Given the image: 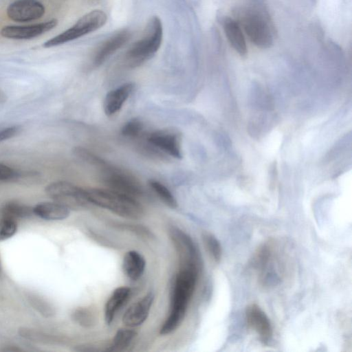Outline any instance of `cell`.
I'll return each instance as SVG.
<instances>
[{
  "instance_id": "6da1fadb",
  "label": "cell",
  "mask_w": 352,
  "mask_h": 352,
  "mask_svg": "<svg viewBox=\"0 0 352 352\" xmlns=\"http://www.w3.org/2000/svg\"><path fill=\"white\" fill-rule=\"evenodd\" d=\"M199 271L179 270L172 285L169 314L160 330L161 335L175 331L183 322L194 293Z\"/></svg>"
},
{
  "instance_id": "7a4b0ae2",
  "label": "cell",
  "mask_w": 352,
  "mask_h": 352,
  "mask_svg": "<svg viewBox=\"0 0 352 352\" xmlns=\"http://www.w3.org/2000/svg\"><path fill=\"white\" fill-rule=\"evenodd\" d=\"M87 197L91 204L107 209L120 217L137 219L144 210L135 198L108 188L86 189Z\"/></svg>"
},
{
  "instance_id": "3957f363",
  "label": "cell",
  "mask_w": 352,
  "mask_h": 352,
  "mask_svg": "<svg viewBox=\"0 0 352 352\" xmlns=\"http://www.w3.org/2000/svg\"><path fill=\"white\" fill-rule=\"evenodd\" d=\"M163 30L161 20L154 16L146 27L144 36L134 43L126 54V61L131 67H135L151 58L160 47Z\"/></svg>"
},
{
  "instance_id": "277c9868",
  "label": "cell",
  "mask_w": 352,
  "mask_h": 352,
  "mask_svg": "<svg viewBox=\"0 0 352 352\" xmlns=\"http://www.w3.org/2000/svg\"><path fill=\"white\" fill-rule=\"evenodd\" d=\"M107 19V14L103 11H91L79 19L71 28L45 41L43 47H53L78 38L102 27Z\"/></svg>"
},
{
  "instance_id": "5b68a950",
  "label": "cell",
  "mask_w": 352,
  "mask_h": 352,
  "mask_svg": "<svg viewBox=\"0 0 352 352\" xmlns=\"http://www.w3.org/2000/svg\"><path fill=\"white\" fill-rule=\"evenodd\" d=\"M238 16L250 41L260 48H268L273 43L270 28L264 16L256 10L245 8L238 11Z\"/></svg>"
},
{
  "instance_id": "8992f818",
  "label": "cell",
  "mask_w": 352,
  "mask_h": 352,
  "mask_svg": "<svg viewBox=\"0 0 352 352\" xmlns=\"http://www.w3.org/2000/svg\"><path fill=\"white\" fill-rule=\"evenodd\" d=\"M45 192L54 201L69 209H83L90 204L85 189L67 182L51 183L46 187Z\"/></svg>"
},
{
  "instance_id": "52a82bcc",
  "label": "cell",
  "mask_w": 352,
  "mask_h": 352,
  "mask_svg": "<svg viewBox=\"0 0 352 352\" xmlns=\"http://www.w3.org/2000/svg\"><path fill=\"white\" fill-rule=\"evenodd\" d=\"M170 237L178 256L179 270L193 269L199 271L201 257L192 238L177 228L170 230Z\"/></svg>"
},
{
  "instance_id": "ba28073f",
  "label": "cell",
  "mask_w": 352,
  "mask_h": 352,
  "mask_svg": "<svg viewBox=\"0 0 352 352\" xmlns=\"http://www.w3.org/2000/svg\"><path fill=\"white\" fill-rule=\"evenodd\" d=\"M102 171V182L107 188L135 199L142 195L140 184L130 175L109 164Z\"/></svg>"
},
{
  "instance_id": "9c48e42d",
  "label": "cell",
  "mask_w": 352,
  "mask_h": 352,
  "mask_svg": "<svg viewBox=\"0 0 352 352\" xmlns=\"http://www.w3.org/2000/svg\"><path fill=\"white\" fill-rule=\"evenodd\" d=\"M6 12L14 21L30 22L41 18L45 8L38 0H16L8 6Z\"/></svg>"
},
{
  "instance_id": "30bf717a",
  "label": "cell",
  "mask_w": 352,
  "mask_h": 352,
  "mask_svg": "<svg viewBox=\"0 0 352 352\" xmlns=\"http://www.w3.org/2000/svg\"><path fill=\"white\" fill-rule=\"evenodd\" d=\"M245 316L248 327L258 335L262 342L267 344L272 337L273 329L265 312L252 303L247 306Z\"/></svg>"
},
{
  "instance_id": "8fae6325",
  "label": "cell",
  "mask_w": 352,
  "mask_h": 352,
  "mask_svg": "<svg viewBox=\"0 0 352 352\" xmlns=\"http://www.w3.org/2000/svg\"><path fill=\"white\" fill-rule=\"evenodd\" d=\"M58 23L53 19L45 22L26 25H7L1 30V35L7 38L28 40L39 36L54 28Z\"/></svg>"
},
{
  "instance_id": "7c38bea8",
  "label": "cell",
  "mask_w": 352,
  "mask_h": 352,
  "mask_svg": "<svg viewBox=\"0 0 352 352\" xmlns=\"http://www.w3.org/2000/svg\"><path fill=\"white\" fill-rule=\"evenodd\" d=\"M154 298V294L150 292L133 303L124 312L122 323L129 328L142 324L148 316Z\"/></svg>"
},
{
  "instance_id": "4fadbf2b",
  "label": "cell",
  "mask_w": 352,
  "mask_h": 352,
  "mask_svg": "<svg viewBox=\"0 0 352 352\" xmlns=\"http://www.w3.org/2000/svg\"><path fill=\"white\" fill-rule=\"evenodd\" d=\"M148 143L175 158L182 157L179 138L177 133L168 130L157 131L147 138Z\"/></svg>"
},
{
  "instance_id": "5bb4252c",
  "label": "cell",
  "mask_w": 352,
  "mask_h": 352,
  "mask_svg": "<svg viewBox=\"0 0 352 352\" xmlns=\"http://www.w3.org/2000/svg\"><path fill=\"white\" fill-rule=\"evenodd\" d=\"M134 88V85L127 82L111 90L105 96L104 100V111L108 116L117 113L122 107Z\"/></svg>"
},
{
  "instance_id": "9a60e30c",
  "label": "cell",
  "mask_w": 352,
  "mask_h": 352,
  "mask_svg": "<svg viewBox=\"0 0 352 352\" xmlns=\"http://www.w3.org/2000/svg\"><path fill=\"white\" fill-rule=\"evenodd\" d=\"M131 37L128 31L123 30L106 40L97 50L94 63L96 66L102 64L112 54L124 45Z\"/></svg>"
},
{
  "instance_id": "2e32d148",
  "label": "cell",
  "mask_w": 352,
  "mask_h": 352,
  "mask_svg": "<svg viewBox=\"0 0 352 352\" xmlns=\"http://www.w3.org/2000/svg\"><path fill=\"white\" fill-rule=\"evenodd\" d=\"M131 294L128 287H119L114 289L104 307V320L107 324H111L117 313L127 302Z\"/></svg>"
},
{
  "instance_id": "e0dca14e",
  "label": "cell",
  "mask_w": 352,
  "mask_h": 352,
  "mask_svg": "<svg viewBox=\"0 0 352 352\" xmlns=\"http://www.w3.org/2000/svg\"><path fill=\"white\" fill-rule=\"evenodd\" d=\"M223 26L226 37L234 50L241 56L247 53V45L241 25L232 18H225Z\"/></svg>"
},
{
  "instance_id": "ac0fdd59",
  "label": "cell",
  "mask_w": 352,
  "mask_h": 352,
  "mask_svg": "<svg viewBox=\"0 0 352 352\" xmlns=\"http://www.w3.org/2000/svg\"><path fill=\"white\" fill-rule=\"evenodd\" d=\"M146 267L144 257L138 251L130 250L123 257L122 269L124 274L132 280H137L143 275Z\"/></svg>"
},
{
  "instance_id": "d6986e66",
  "label": "cell",
  "mask_w": 352,
  "mask_h": 352,
  "mask_svg": "<svg viewBox=\"0 0 352 352\" xmlns=\"http://www.w3.org/2000/svg\"><path fill=\"white\" fill-rule=\"evenodd\" d=\"M35 215L46 220H63L69 215V209L56 201L42 202L33 208Z\"/></svg>"
},
{
  "instance_id": "ffe728a7",
  "label": "cell",
  "mask_w": 352,
  "mask_h": 352,
  "mask_svg": "<svg viewBox=\"0 0 352 352\" xmlns=\"http://www.w3.org/2000/svg\"><path fill=\"white\" fill-rule=\"evenodd\" d=\"M136 336V332L131 329L122 328L117 331L111 342L109 344L107 351H122L129 346Z\"/></svg>"
},
{
  "instance_id": "44dd1931",
  "label": "cell",
  "mask_w": 352,
  "mask_h": 352,
  "mask_svg": "<svg viewBox=\"0 0 352 352\" xmlns=\"http://www.w3.org/2000/svg\"><path fill=\"white\" fill-rule=\"evenodd\" d=\"M19 334L25 340L38 343L54 344L60 341L56 336L32 328L21 327L19 329Z\"/></svg>"
},
{
  "instance_id": "7402d4cb",
  "label": "cell",
  "mask_w": 352,
  "mask_h": 352,
  "mask_svg": "<svg viewBox=\"0 0 352 352\" xmlns=\"http://www.w3.org/2000/svg\"><path fill=\"white\" fill-rule=\"evenodd\" d=\"M33 208L16 202H10L6 204L1 210V217L25 218L33 214Z\"/></svg>"
},
{
  "instance_id": "603a6c76",
  "label": "cell",
  "mask_w": 352,
  "mask_h": 352,
  "mask_svg": "<svg viewBox=\"0 0 352 352\" xmlns=\"http://www.w3.org/2000/svg\"><path fill=\"white\" fill-rule=\"evenodd\" d=\"M204 246L210 258L216 263H219L222 256V248L219 241L211 233L204 232L202 234Z\"/></svg>"
},
{
  "instance_id": "cb8c5ba5",
  "label": "cell",
  "mask_w": 352,
  "mask_h": 352,
  "mask_svg": "<svg viewBox=\"0 0 352 352\" xmlns=\"http://www.w3.org/2000/svg\"><path fill=\"white\" fill-rule=\"evenodd\" d=\"M149 186L164 204L173 209L177 207L176 199L164 184L156 180H150Z\"/></svg>"
},
{
  "instance_id": "d4e9b609",
  "label": "cell",
  "mask_w": 352,
  "mask_h": 352,
  "mask_svg": "<svg viewBox=\"0 0 352 352\" xmlns=\"http://www.w3.org/2000/svg\"><path fill=\"white\" fill-rule=\"evenodd\" d=\"M72 320L83 327H91L96 322L94 311L88 307H78L72 314Z\"/></svg>"
},
{
  "instance_id": "484cf974",
  "label": "cell",
  "mask_w": 352,
  "mask_h": 352,
  "mask_svg": "<svg viewBox=\"0 0 352 352\" xmlns=\"http://www.w3.org/2000/svg\"><path fill=\"white\" fill-rule=\"evenodd\" d=\"M74 154L82 161L103 169L108 164L102 158L82 147H76Z\"/></svg>"
},
{
  "instance_id": "4316f807",
  "label": "cell",
  "mask_w": 352,
  "mask_h": 352,
  "mask_svg": "<svg viewBox=\"0 0 352 352\" xmlns=\"http://www.w3.org/2000/svg\"><path fill=\"white\" fill-rule=\"evenodd\" d=\"M17 230L15 219L10 217H1L0 219V241L6 240L12 236Z\"/></svg>"
},
{
  "instance_id": "83f0119b",
  "label": "cell",
  "mask_w": 352,
  "mask_h": 352,
  "mask_svg": "<svg viewBox=\"0 0 352 352\" xmlns=\"http://www.w3.org/2000/svg\"><path fill=\"white\" fill-rule=\"evenodd\" d=\"M143 129V124L138 119H133L125 123L121 129L122 135L135 138L140 135Z\"/></svg>"
},
{
  "instance_id": "f1b7e54d",
  "label": "cell",
  "mask_w": 352,
  "mask_h": 352,
  "mask_svg": "<svg viewBox=\"0 0 352 352\" xmlns=\"http://www.w3.org/2000/svg\"><path fill=\"white\" fill-rule=\"evenodd\" d=\"M30 302L34 309L45 316H51L54 313L52 306L44 299L40 298L38 296H30Z\"/></svg>"
},
{
  "instance_id": "f546056e",
  "label": "cell",
  "mask_w": 352,
  "mask_h": 352,
  "mask_svg": "<svg viewBox=\"0 0 352 352\" xmlns=\"http://www.w3.org/2000/svg\"><path fill=\"white\" fill-rule=\"evenodd\" d=\"M19 173L12 168L0 163V181L10 180L17 177Z\"/></svg>"
},
{
  "instance_id": "4dcf8cb0",
  "label": "cell",
  "mask_w": 352,
  "mask_h": 352,
  "mask_svg": "<svg viewBox=\"0 0 352 352\" xmlns=\"http://www.w3.org/2000/svg\"><path fill=\"white\" fill-rule=\"evenodd\" d=\"M18 129L16 126H11L0 131V142L12 138L17 133Z\"/></svg>"
},
{
  "instance_id": "1f68e13d",
  "label": "cell",
  "mask_w": 352,
  "mask_h": 352,
  "mask_svg": "<svg viewBox=\"0 0 352 352\" xmlns=\"http://www.w3.org/2000/svg\"><path fill=\"white\" fill-rule=\"evenodd\" d=\"M0 351H3V352H16V351H21L22 349H21L19 347H16L15 346H3V348L0 349Z\"/></svg>"
},
{
  "instance_id": "d6a6232c",
  "label": "cell",
  "mask_w": 352,
  "mask_h": 352,
  "mask_svg": "<svg viewBox=\"0 0 352 352\" xmlns=\"http://www.w3.org/2000/svg\"><path fill=\"white\" fill-rule=\"evenodd\" d=\"M0 273H1V266H0Z\"/></svg>"
}]
</instances>
